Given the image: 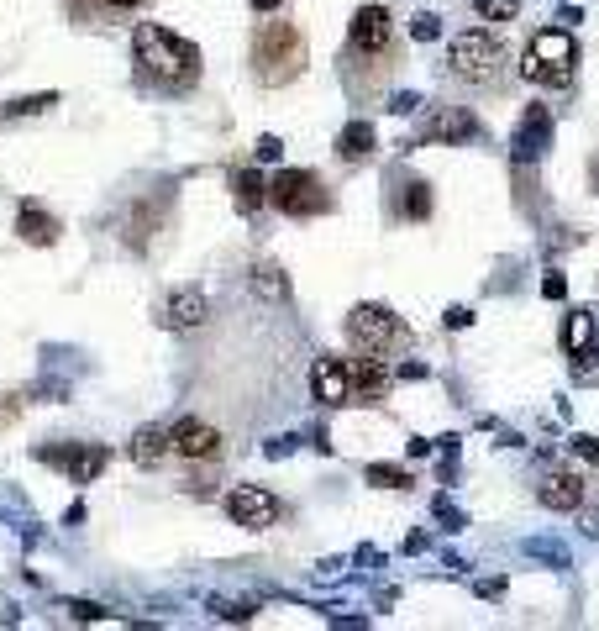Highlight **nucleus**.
Returning a JSON list of instances; mask_svg holds the SVG:
<instances>
[{
  "instance_id": "obj_1",
  "label": "nucleus",
  "mask_w": 599,
  "mask_h": 631,
  "mask_svg": "<svg viewBox=\"0 0 599 631\" xmlns=\"http://www.w3.org/2000/svg\"><path fill=\"white\" fill-rule=\"evenodd\" d=\"M132 53H137V74L148 79V85H158V90L179 95V90L200 85V48L184 43V37H174L169 27L142 22L132 32Z\"/></svg>"
},
{
  "instance_id": "obj_2",
  "label": "nucleus",
  "mask_w": 599,
  "mask_h": 631,
  "mask_svg": "<svg viewBox=\"0 0 599 631\" xmlns=\"http://www.w3.org/2000/svg\"><path fill=\"white\" fill-rule=\"evenodd\" d=\"M305 69V37L295 22H263L253 37V74L263 85H289Z\"/></svg>"
},
{
  "instance_id": "obj_3",
  "label": "nucleus",
  "mask_w": 599,
  "mask_h": 631,
  "mask_svg": "<svg viewBox=\"0 0 599 631\" xmlns=\"http://www.w3.org/2000/svg\"><path fill=\"white\" fill-rule=\"evenodd\" d=\"M573 69H578V43H573L563 27H547V32H536L531 43H526L521 74L531 79V85L563 90V85H573Z\"/></svg>"
},
{
  "instance_id": "obj_4",
  "label": "nucleus",
  "mask_w": 599,
  "mask_h": 631,
  "mask_svg": "<svg viewBox=\"0 0 599 631\" xmlns=\"http://www.w3.org/2000/svg\"><path fill=\"white\" fill-rule=\"evenodd\" d=\"M347 337H353L358 353H395V348H410V327L389 311V305H353L347 316Z\"/></svg>"
},
{
  "instance_id": "obj_5",
  "label": "nucleus",
  "mask_w": 599,
  "mask_h": 631,
  "mask_svg": "<svg viewBox=\"0 0 599 631\" xmlns=\"http://www.w3.org/2000/svg\"><path fill=\"white\" fill-rule=\"evenodd\" d=\"M268 206L284 216H321L332 211V195H326V185L311 169H279L268 179Z\"/></svg>"
},
{
  "instance_id": "obj_6",
  "label": "nucleus",
  "mask_w": 599,
  "mask_h": 631,
  "mask_svg": "<svg viewBox=\"0 0 599 631\" xmlns=\"http://www.w3.org/2000/svg\"><path fill=\"white\" fill-rule=\"evenodd\" d=\"M447 64L458 79H468V85H489L505 64V48H500V37H489V32H463V37H452Z\"/></svg>"
},
{
  "instance_id": "obj_7",
  "label": "nucleus",
  "mask_w": 599,
  "mask_h": 631,
  "mask_svg": "<svg viewBox=\"0 0 599 631\" xmlns=\"http://www.w3.org/2000/svg\"><path fill=\"white\" fill-rule=\"evenodd\" d=\"M279 511L284 505L268 490H258V484H237V490H226V516H232L242 532H268V526L279 521Z\"/></svg>"
},
{
  "instance_id": "obj_8",
  "label": "nucleus",
  "mask_w": 599,
  "mask_h": 631,
  "mask_svg": "<svg viewBox=\"0 0 599 631\" xmlns=\"http://www.w3.org/2000/svg\"><path fill=\"white\" fill-rule=\"evenodd\" d=\"M389 43H395V22H389L384 6H358L353 11V27H347V48L358 58H384Z\"/></svg>"
},
{
  "instance_id": "obj_9",
  "label": "nucleus",
  "mask_w": 599,
  "mask_h": 631,
  "mask_svg": "<svg viewBox=\"0 0 599 631\" xmlns=\"http://www.w3.org/2000/svg\"><path fill=\"white\" fill-rule=\"evenodd\" d=\"M37 458H43V463H58L74 484H90L100 468H106L111 453H106L100 442H79V447H37Z\"/></svg>"
},
{
  "instance_id": "obj_10",
  "label": "nucleus",
  "mask_w": 599,
  "mask_h": 631,
  "mask_svg": "<svg viewBox=\"0 0 599 631\" xmlns=\"http://www.w3.org/2000/svg\"><path fill=\"white\" fill-rule=\"evenodd\" d=\"M169 442H174V453L179 458H190V463H211L216 453H221V432L216 426H205V421H195V416H184V421H174L169 426Z\"/></svg>"
},
{
  "instance_id": "obj_11",
  "label": "nucleus",
  "mask_w": 599,
  "mask_h": 631,
  "mask_svg": "<svg viewBox=\"0 0 599 631\" xmlns=\"http://www.w3.org/2000/svg\"><path fill=\"white\" fill-rule=\"evenodd\" d=\"M311 395L321 405H353V369H347V358H316L311 363Z\"/></svg>"
},
{
  "instance_id": "obj_12",
  "label": "nucleus",
  "mask_w": 599,
  "mask_h": 631,
  "mask_svg": "<svg viewBox=\"0 0 599 631\" xmlns=\"http://www.w3.org/2000/svg\"><path fill=\"white\" fill-rule=\"evenodd\" d=\"M552 142V111L547 106H526L521 127H515V142H510V158L515 164H531V158H542Z\"/></svg>"
},
{
  "instance_id": "obj_13",
  "label": "nucleus",
  "mask_w": 599,
  "mask_h": 631,
  "mask_svg": "<svg viewBox=\"0 0 599 631\" xmlns=\"http://www.w3.org/2000/svg\"><path fill=\"white\" fill-rule=\"evenodd\" d=\"M536 500H542L547 511H578V505H584V479H578L573 468H552V474H542V484H536Z\"/></svg>"
},
{
  "instance_id": "obj_14",
  "label": "nucleus",
  "mask_w": 599,
  "mask_h": 631,
  "mask_svg": "<svg viewBox=\"0 0 599 631\" xmlns=\"http://www.w3.org/2000/svg\"><path fill=\"white\" fill-rule=\"evenodd\" d=\"M347 369H353V400H384L389 395V369H384L379 353H358Z\"/></svg>"
},
{
  "instance_id": "obj_15",
  "label": "nucleus",
  "mask_w": 599,
  "mask_h": 631,
  "mask_svg": "<svg viewBox=\"0 0 599 631\" xmlns=\"http://www.w3.org/2000/svg\"><path fill=\"white\" fill-rule=\"evenodd\" d=\"M563 348H568V358H573V369H594V321L584 316V311H573L568 321H563Z\"/></svg>"
},
{
  "instance_id": "obj_16",
  "label": "nucleus",
  "mask_w": 599,
  "mask_h": 631,
  "mask_svg": "<svg viewBox=\"0 0 599 631\" xmlns=\"http://www.w3.org/2000/svg\"><path fill=\"white\" fill-rule=\"evenodd\" d=\"M16 232H22V242H32V248H53L64 227H58V216H48L43 206H32L27 200V206L16 211Z\"/></svg>"
},
{
  "instance_id": "obj_17",
  "label": "nucleus",
  "mask_w": 599,
  "mask_h": 631,
  "mask_svg": "<svg viewBox=\"0 0 599 631\" xmlns=\"http://www.w3.org/2000/svg\"><path fill=\"white\" fill-rule=\"evenodd\" d=\"M205 311H211V305H205L200 290H174L163 300V327H200Z\"/></svg>"
},
{
  "instance_id": "obj_18",
  "label": "nucleus",
  "mask_w": 599,
  "mask_h": 631,
  "mask_svg": "<svg viewBox=\"0 0 599 631\" xmlns=\"http://www.w3.org/2000/svg\"><path fill=\"white\" fill-rule=\"evenodd\" d=\"M169 453H174V442H169V432H163V426H142V432L132 437V463H137V468H158Z\"/></svg>"
},
{
  "instance_id": "obj_19",
  "label": "nucleus",
  "mask_w": 599,
  "mask_h": 631,
  "mask_svg": "<svg viewBox=\"0 0 599 631\" xmlns=\"http://www.w3.org/2000/svg\"><path fill=\"white\" fill-rule=\"evenodd\" d=\"M337 153L347 164H363V158L374 153V127H368V121H347L342 137H337Z\"/></svg>"
},
{
  "instance_id": "obj_20",
  "label": "nucleus",
  "mask_w": 599,
  "mask_h": 631,
  "mask_svg": "<svg viewBox=\"0 0 599 631\" xmlns=\"http://www.w3.org/2000/svg\"><path fill=\"white\" fill-rule=\"evenodd\" d=\"M232 190H237V206H242L247 216H253V211L263 206V200H268V179H263L258 169H242V174L232 179Z\"/></svg>"
},
{
  "instance_id": "obj_21",
  "label": "nucleus",
  "mask_w": 599,
  "mask_h": 631,
  "mask_svg": "<svg viewBox=\"0 0 599 631\" xmlns=\"http://www.w3.org/2000/svg\"><path fill=\"white\" fill-rule=\"evenodd\" d=\"M431 137L437 142H463V137H473V116L468 111H442L437 121H431Z\"/></svg>"
},
{
  "instance_id": "obj_22",
  "label": "nucleus",
  "mask_w": 599,
  "mask_h": 631,
  "mask_svg": "<svg viewBox=\"0 0 599 631\" xmlns=\"http://www.w3.org/2000/svg\"><path fill=\"white\" fill-rule=\"evenodd\" d=\"M400 216H410V221H426L431 216V185H426V179H410V185L400 190Z\"/></svg>"
},
{
  "instance_id": "obj_23",
  "label": "nucleus",
  "mask_w": 599,
  "mask_h": 631,
  "mask_svg": "<svg viewBox=\"0 0 599 631\" xmlns=\"http://www.w3.org/2000/svg\"><path fill=\"white\" fill-rule=\"evenodd\" d=\"M363 479L374 484V490H405V484H410V474H405V468H395V463H368Z\"/></svg>"
},
{
  "instance_id": "obj_24",
  "label": "nucleus",
  "mask_w": 599,
  "mask_h": 631,
  "mask_svg": "<svg viewBox=\"0 0 599 631\" xmlns=\"http://www.w3.org/2000/svg\"><path fill=\"white\" fill-rule=\"evenodd\" d=\"M253 290L268 295V300H289V279L274 269V263H258V274H253Z\"/></svg>"
},
{
  "instance_id": "obj_25",
  "label": "nucleus",
  "mask_w": 599,
  "mask_h": 631,
  "mask_svg": "<svg viewBox=\"0 0 599 631\" xmlns=\"http://www.w3.org/2000/svg\"><path fill=\"white\" fill-rule=\"evenodd\" d=\"M479 16H484V22H510L515 0H479Z\"/></svg>"
},
{
  "instance_id": "obj_26",
  "label": "nucleus",
  "mask_w": 599,
  "mask_h": 631,
  "mask_svg": "<svg viewBox=\"0 0 599 631\" xmlns=\"http://www.w3.org/2000/svg\"><path fill=\"white\" fill-rule=\"evenodd\" d=\"M58 106V95H32V100H11V116H32V111H48Z\"/></svg>"
},
{
  "instance_id": "obj_27",
  "label": "nucleus",
  "mask_w": 599,
  "mask_h": 631,
  "mask_svg": "<svg viewBox=\"0 0 599 631\" xmlns=\"http://www.w3.org/2000/svg\"><path fill=\"white\" fill-rule=\"evenodd\" d=\"M16 416H22V395H0V432H6Z\"/></svg>"
},
{
  "instance_id": "obj_28",
  "label": "nucleus",
  "mask_w": 599,
  "mask_h": 631,
  "mask_svg": "<svg viewBox=\"0 0 599 631\" xmlns=\"http://www.w3.org/2000/svg\"><path fill=\"white\" fill-rule=\"evenodd\" d=\"M573 453L584 458V463H594V468H599V437H573Z\"/></svg>"
},
{
  "instance_id": "obj_29",
  "label": "nucleus",
  "mask_w": 599,
  "mask_h": 631,
  "mask_svg": "<svg viewBox=\"0 0 599 631\" xmlns=\"http://www.w3.org/2000/svg\"><path fill=\"white\" fill-rule=\"evenodd\" d=\"M410 32H416L421 43H431V37H437L442 27H437V16H416V22H410Z\"/></svg>"
},
{
  "instance_id": "obj_30",
  "label": "nucleus",
  "mask_w": 599,
  "mask_h": 631,
  "mask_svg": "<svg viewBox=\"0 0 599 631\" xmlns=\"http://www.w3.org/2000/svg\"><path fill=\"white\" fill-rule=\"evenodd\" d=\"M279 153H284V142H279V137H263V142H258V158H263V164H274Z\"/></svg>"
},
{
  "instance_id": "obj_31",
  "label": "nucleus",
  "mask_w": 599,
  "mask_h": 631,
  "mask_svg": "<svg viewBox=\"0 0 599 631\" xmlns=\"http://www.w3.org/2000/svg\"><path fill=\"white\" fill-rule=\"evenodd\" d=\"M542 290H547V300H563V290H568V284H563V274H547V284H542Z\"/></svg>"
},
{
  "instance_id": "obj_32",
  "label": "nucleus",
  "mask_w": 599,
  "mask_h": 631,
  "mask_svg": "<svg viewBox=\"0 0 599 631\" xmlns=\"http://www.w3.org/2000/svg\"><path fill=\"white\" fill-rule=\"evenodd\" d=\"M279 6H284V0H253V11H263V16H268V11H279Z\"/></svg>"
},
{
  "instance_id": "obj_33",
  "label": "nucleus",
  "mask_w": 599,
  "mask_h": 631,
  "mask_svg": "<svg viewBox=\"0 0 599 631\" xmlns=\"http://www.w3.org/2000/svg\"><path fill=\"white\" fill-rule=\"evenodd\" d=\"M106 6H116V11H132V6H142V0H106Z\"/></svg>"
},
{
  "instance_id": "obj_34",
  "label": "nucleus",
  "mask_w": 599,
  "mask_h": 631,
  "mask_svg": "<svg viewBox=\"0 0 599 631\" xmlns=\"http://www.w3.org/2000/svg\"><path fill=\"white\" fill-rule=\"evenodd\" d=\"M594 190H599V169H594Z\"/></svg>"
}]
</instances>
